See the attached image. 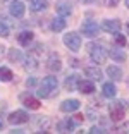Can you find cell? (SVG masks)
<instances>
[{"label":"cell","instance_id":"1","mask_svg":"<svg viewBox=\"0 0 129 134\" xmlns=\"http://www.w3.org/2000/svg\"><path fill=\"white\" fill-rule=\"evenodd\" d=\"M57 86H59L57 77H55V76H47V77L41 81V84H40L38 96L40 98H48V96H52L55 91H57Z\"/></svg>","mask_w":129,"mask_h":134},{"label":"cell","instance_id":"2","mask_svg":"<svg viewBox=\"0 0 129 134\" xmlns=\"http://www.w3.org/2000/svg\"><path fill=\"white\" fill-rule=\"evenodd\" d=\"M88 53H90L91 60L95 64H103L107 59V52L102 45H96V43H90L88 45Z\"/></svg>","mask_w":129,"mask_h":134},{"label":"cell","instance_id":"3","mask_svg":"<svg viewBox=\"0 0 129 134\" xmlns=\"http://www.w3.org/2000/svg\"><path fill=\"white\" fill-rule=\"evenodd\" d=\"M126 115V102L117 100V102L110 103V117H112L114 122H119L122 120V117Z\"/></svg>","mask_w":129,"mask_h":134},{"label":"cell","instance_id":"4","mask_svg":"<svg viewBox=\"0 0 129 134\" xmlns=\"http://www.w3.org/2000/svg\"><path fill=\"white\" fill-rule=\"evenodd\" d=\"M64 45L71 52H79V48H81V36L74 31L67 33V35H64Z\"/></svg>","mask_w":129,"mask_h":134},{"label":"cell","instance_id":"5","mask_svg":"<svg viewBox=\"0 0 129 134\" xmlns=\"http://www.w3.org/2000/svg\"><path fill=\"white\" fill-rule=\"evenodd\" d=\"M81 33L86 38H95L98 35V24L95 21H84L81 24Z\"/></svg>","mask_w":129,"mask_h":134},{"label":"cell","instance_id":"6","mask_svg":"<svg viewBox=\"0 0 129 134\" xmlns=\"http://www.w3.org/2000/svg\"><path fill=\"white\" fill-rule=\"evenodd\" d=\"M29 120V115L26 114L24 110H16V112H12L10 115H9V122L14 124V126H17V124H24Z\"/></svg>","mask_w":129,"mask_h":134},{"label":"cell","instance_id":"7","mask_svg":"<svg viewBox=\"0 0 129 134\" xmlns=\"http://www.w3.org/2000/svg\"><path fill=\"white\" fill-rule=\"evenodd\" d=\"M9 12H10V16L12 17H23L24 16V12H26V7H24L23 2H19V0H14L10 5H9Z\"/></svg>","mask_w":129,"mask_h":134},{"label":"cell","instance_id":"8","mask_svg":"<svg viewBox=\"0 0 129 134\" xmlns=\"http://www.w3.org/2000/svg\"><path fill=\"white\" fill-rule=\"evenodd\" d=\"M55 10H57V14L59 16H71V12H72V5H71V2H67V0H59L57 2V5H55Z\"/></svg>","mask_w":129,"mask_h":134},{"label":"cell","instance_id":"9","mask_svg":"<svg viewBox=\"0 0 129 134\" xmlns=\"http://www.w3.org/2000/svg\"><path fill=\"white\" fill-rule=\"evenodd\" d=\"M121 21H117V19H107V21H103V26L102 28L105 29L107 33H119L121 31Z\"/></svg>","mask_w":129,"mask_h":134},{"label":"cell","instance_id":"10","mask_svg":"<svg viewBox=\"0 0 129 134\" xmlns=\"http://www.w3.org/2000/svg\"><path fill=\"white\" fill-rule=\"evenodd\" d=\"M47 67L50 69L52 72H57V71H60V69H62V64H60V59H59V55H57V53H52V55L48 57Z\"/></svg>","mask_w":129,"mask_h":134},{"label":"cell","instance_id":"11","mask_svg":"<svg viewBox=\"0 0 129 134\" xmlns=\"http://www.w3.org/2000/svg\"><path fill=\"white\" fill-rule=\"evenodd\" d=\"M79 100H66V102H62V105H60V110L66 112V114H71V112H76L79 108Z\"/></svg>","mask_w":129,"mask_h":134},{"label":"cell","instance_id":"12","mask_svg":"<svg viewBox=\"0 0 129 134\" xmlns=\"http://www.w3.org/2000/svg\"><path fill=\"white\" fill-rule=\"evenodd\" d=\"M64 86H66L67 91H74V90H78V86H79V76H78V74L67 76V79H66V83H64Z\"/></svg>","mask_w":129,"mask_h":134},{"label":"cell","instance_id":"13","mask_svg":"<svg viewBox=\"0 0 129 134\" xmlns=\"http://www.w3.org/2000/svg\"><path fill=\"white\" fill-rule=\"evenodd\" d=\"M21 100H23V103L28 107V108H31V110H38L40 108V102L36 98H33L31 95H23Z\"/></svg>","mask_w":129,"mask_h":134},{"label":"cell","instance_id":"14","mask_svg":"<svg viewBox=\"0 0 129 134\" xmlns=\"http://www.w3.org/2000/svg\"><path fill=\"white\" fill-rule=\"evenodd\" d=\"M78 90L81 91L83 95H91V93L95 91V84L91 83V81H88V79H84V81H79Z\"/></svg>","mask_w":129,"mask_h":134},{"label":"cell","instance_id":"15","mask_svg":"<svg viewBox=\"0 0 129 134\" xmlns=\"http://www.w3.org/2000/svg\"><path fill=\"white\" fill-rule=\"evenodd\" d=\"M107 74L114 81H121L122 79V71H121V67H117V65H109L107 67Z\"/></svg>","mask_w":129,"mask_h":134},{"label":"cell","instance_id":"16","mask_svg":"<svg viewBox=\"0 0 129 134\" xmlns=\"http://www.w3.org/2000/svg\"><path fill=\"white\" fill-rule=\"evenodd\" d=\"M48 7V0H31V4H29V9L33 12H41Z\"/></svg>","mask_w":129,"mask_h":134},{"label":"cell","instance_id":"17","mask_svg":"<svg viewBox=\"0 0 129 134\" xmlns=\"http://www.w3.org/2000/svg\"><path fill=\"white\" fill-rule=\"evenodd\" d=\"M102 90H103V96L105 98H114V96L117 95V88H115L114 83H105Z\"/></svg>","mask_w":129,"mask_h":134},{"label":"cell","instance_id":"18","mask_svg":"<svg viewBox=\"0 0 129 134\" xmlns=\"http://www.w3.org/2000/svg\"><path fill=\"white\" fill-rule=\"evenodd\" d=\"M17 41L23 47H29V43L33 41V33L31 31H23L19 36H17Z\"/></svg>","mask_w":129,"mask_h":134},{"label":"cell","instance_id":"19","mask_svg":"<svg viewBox=\"0 0 129 134\" xmlns=\"http://www.w3.org/2000/svg\"><path fill=\"white\" fill-rule=\"evenodd\" d=\"M84 74H86V76H90V77L95 79V81H100V79L103 77L102 71H100L98 67H86V69H84Z\"/></svg>","mask_w":129,"mask_h":134},{"label":"cell","instance_id":"20","mask_svg":"<svg viewBox=\"0 0 129 134\" xmlns=\"http://www.w3.org/2000/svg\"><path fill=\"white\" fill-rule=\"evenodd\" d=\"M50 28H52V31H62V29L66 28V21H64V16H60V17H55V19H52V23H50Z\"/></svg>","mask_w":129,"mask_h":134},{"label":"cell","instance_id":"21","mask_svg":"<svg viewBox=\"0 0 129 134\" xmlns=\"http://www.w3.org/2000/svg\"><path fill=\"white\" fill-rule=\"evenodd\" d=\"M109 53H110V57H112L115 62H124V60H126V53L121 50V48H117V47H115V48H110Z\"/></svg>","mask_w":129,"mask_h":134},{"label":"cell","instance_id":"22","mask_svg":"<svg viewBox=\"0 0 129 134\" xmlns=\"http://www.w3.org/2000/svg\"><path fill=\"white\" fill-rule=\"evenodd\" d=\"M12 77H14V72L9 67H0V81L9 83V81H12Z\"/></svg>","mask_w":129,"mask_h":134},{"label":"cell","instance_id":"23","mask_svg":"<svg viewBox=\"0 0 129 134\" xmlns=\"http://www.w3.org/2000/svg\"><path fill=\"white\" fill-rule=\"evenodd\" d=\"M59 129L62 131V132H67V131H72V129H74V122H72L71 119H66L64 122H60V124H59Z\"/></svg>","mask_w":129,"mask_h":134},{"label":"cell","instance_id":"24","mask_svg":"<svg viewBox=\"0 0 129 134\" xmlns=\"http://www.w3.org/2000/svg\"><path fill=\"white\" fill-rule=\"evenodd\" d=\"M9 59L12 60V62H21L23 60V55H21V52L19 50H16V48H10V52H9Z\"/></svg>","mask_w":129,"mask_h":134},{"label":"cell","instance_id":"25","mask_svg":"<svg viewBox=\"0 0 129 134\" xmlns=\"http://www.w3.org/2000/svg\"><path fill=\"white\" fill-rule=\"evenodd\" d=\"M9 35H10V29H9V26L4 23V21H0V36H2V38H7Z\"/></svg>","mask_w":129,"mask_h":134},{"label":"cell","instance_id":"26","mask_svg":"<svg viewBox=\"0 0 129 134\" xmlns=\"http://www.w3.org/2000/svg\"><path fill=\"white\" fill-rule=\"evenodd\" d=\"M115 43H117L119 47H124L126 45V36L121 35V33H115Z\"/></svg>","mask_w":129,"mask_h":134},{"label":"cell","instance_id":"27","mask_svg":"<svg viewBox=\"0 0 129 134\" xmlns=\"http://www.w3.org/2000/svg\"><path fill=\"white\" fill-rule=\"evenodd\" d=\"M91 134H96V132H100V134H105L107 131L103 129V127H91V131H90Z\"/></svg>","mask_w":129,"mask_h":134},{"label":"cell","instance_id":"28","mask_svg":"<svg viewBox=\"0 0 129 134\" xmlns=\"http://www.w3.org/2000/svg\"><path fill=\"white\" fill-rule=\"evenodd\" d=\"M35 84H36V79H35V77H29V79L26 81V86H28V88H33Z\"/></svg>","mask_w":129,"mask_h":134},{"label":"cell","instance_id":"29","mask_svg":"<svg viewBox=\"0 0 129 134\" xmlns=\"http://www.w3.org/2000/svg\"><path fill=\"white\" fill-rule=\"evenodd\" d=\"M119 2H121V0H107V4H109L110 7H117Z\"/></svg>","mask_w":129,"mask_h":134},{"label":"cell","instance_id":"30","mask_svg":"<svg viewBox=\"0 0 129 134\" xmlns=\"http://www.w3.org/2000/svg\"><path fill=\"white\" fill-rule=\"evenodd\" d=\"M79 2H83V4H88V5H90V4H96L98 0H79Z\"/></svg>","mask_w":129,"mask_h":134},{"label":"cell","instance_id":"31","mask_svg":"<svg viewBox=\"0 0 129 134\" xmlns=\"http://www.w3.org/2000/svg\"><path fill=\"white\" fill-rule=\"evenodd\" d=\"M121 129H122V132H129V124H126V126H122Z\"/></svg>","mask_w":129,"mask_h":134},{"label":"cell","instance_id":"32","mask_svg":"<svg viewBox=\"0 0 129 134\" xmlns=\"http://www.w3.org/2000/svg\"><path fill=\"white\" fill-rule=\"evenodd\" d=\"M126 7H127V9H129V0H126Z\"/></svg>","mask_w":129,"mask_h":134},{"label":"cell","instance_id":"33","mask_svg":"<svg viewBox=\"0 0 129 134\" xmlns=\"http://www.w3.org/2000/svg\"><path fill=\"white\" fill-rule=\"evenodd\" d=\"M126 28H127V31H129V23H127V26H126Z\"/></svg>","mask_w":129,"mask_h":134},{"label":"cell","instance_id":"34","mask_svg":"<svg viewBox=\"0 0 129 134\" xmlns=\"http://www.w3.org/2000/svg\"><path fill=\"white\" fill-rule=\"evenodd\" d=\"M0 129H2V122H0Z\"/></svg>","mask_w":129,"mask_h":134}]
</instances>
